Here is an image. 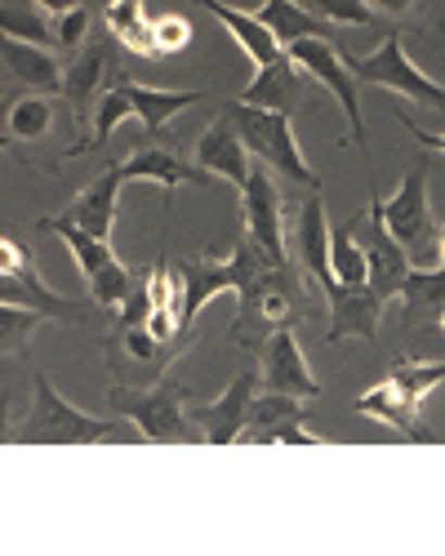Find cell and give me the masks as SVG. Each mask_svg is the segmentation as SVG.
I'll return each instance as SVG.
<instances>
[{
	"label": "cell",
	"instance_id": "obj_1",
	"mask_svg": "<svg viewBox=\"0 0 445 556\" xmlns=\"http://www.w3.org/2000/svg\"><path fill=\"white\" fill-rule=\"evenodd\" d=\"M18 445H94V441H116V437H143L125 414L99 419V414H85L72 401H63L54 392V383L44 375H31V409L23 428L10 432Z\"/></svg>",
	"mask_w": 445,
	"mask_h": 556
},
{
	"label": "cell",
	"instance_id": "obj_2",
	"mask_svg": "<svg viewBox=\"0 0 445 556\" xmlns=\"http://www.w3.org/2000/svg\"><path fill=\"white\" fill-rule=\"evenodd\" d=\"M267 267H272V263H267V254L250 241V231L232 245L228 258H188L183 267H178V276H183V316H178V343H183V348L192 343V326H196V316H201V307L209 299L228 294V290L245 294Z\"/></svg>",
	"mask_w": 445,
	"mask_h": 556
},
{
	"label": "cell",
	"instance_id": "obj_3",
	"mask_svg": "<svg viewBox=\"0 0 445 556\" xmlns=\"http://www.w3.org/2000/svg\"><path fill=\"white\" fill-rule=\"evenodd\" d=\"M107 405L112 414H125V419L143 432V441H156V445H169V441H205V428L192 419L188 409V388L174 383L169 375L152 388H129V383H116L107 392Z\"/></svg>",
	"mask_w": 445,
	"mask_h": 556
},
{
	"label": "cell",
	"instance_id": "obj_4",
	"mask_svg": "<svg viewBox=\"0 0 445 556\" xmlns=\"http://www.w3.org/2000/svg\"><path fill=\"white\" fill-rule=\"evenodd\" d=\"M370 214L383 218V227L396 237V245L410 254L415 267H441V227L428 205V161L410 165V174L400 178L396 197L370 201Z\"/></svg>",
	"mask_w": 445,
	"mask_h": 556
},
{
	"label": "cell",
	"instance_id": "obj_5",
	"mask_svg": "<svg viewBox=\"0 0 445 556\" xmlns=\"http://www.w3.org/2000/svg\"><path fill=\"white\" fill-rule=\"evenodd\" d=\"M223 116H228L237 125V134L245 138L250 156H258L267 169H277L281 178L298 182V188H321V174L312 169L298 152V138H294V125H290V112H272V108H250V103H228L223 108Z\"/></svg>",
	"mask_w": 445,
	"mask_h": 556
},
{
	"label": "cell",
	"instance_id": "obj_6",
	"mask_svg": "<svg viewBox=\"0 0 445 556\" xmlns=\"http://www.w3.org/2000/svg\"><path fill=\"white\" fill-rule=\"evenodd\" d=\"M36 227H40V231H59L63 245L72 250V258L80 263V276H85V286H89V299H94L103 312H120V303L134 294V286H139V276H134V271L116 258L112 241L94 237V231H85V227L72 223L67 214H50V218H40Z\"/></svg>",
	"mask_w": 445,
	"mask_h": 556
},
{
	"label": "cell",
	"instance_id": "obj_7",
	"mask_svg": "<svg viewBox=\"0 0 445 556\" xmlns=\"http://www.w3.org/2000/svg\"><path fill=\"white\" fill-rule=\"evenodd\" d=\"M298 316V281L294 267H267L258 281L241 294V312L232 320V343L237 348H258L272 330L294 326Z\"/></svg>",
	"mask_w": 445,
	"mask_h": 556
},
{
	"label": "cell",
	"instance_id": "obj_8",
	"mask_svg": "<svg viewBox=\"0 0 445 556\" xmlns=\"http://www.w3.org/2000/svg\"><path fill=\"white\" fill-rule=\"evenodd\" d=\"M0 299L14 303V307H31L40 312L44 320H80L89 316L80 299H67V294H54L50 286L40 281V271H36V258L31 250H23L18 237H5V245H0Z\"/></svg>",
	"mask_w": 445,
	"mask_h": 556
},
{
	"label": "cell",
	"instance_id": "obj_9",
	"mask_svg": "<svg viewBox=\"0 0 445 556\" xmlns=\"http://www.w3.org/2000/svg\"><path fill=\"white\" fill-rule=\"evenodd\" d=\"M347 67L361 85H379V89H392L400 99H415V103H428V108H445V85H436L428 72H419L406 54L396 31L383 36V45L366 59H352L347 54Z\"/></svg>",
	"mask_w": 445,
	"mask_h": 556
},
{
	"label": "cell",
	"instance_id": "obj_10",
	"mask_svg": "<svg viewBox=\"0 0 445 556\" xmlns=\"http://www.w3.org/2000/svg\"><path fill=\"white\" fill-rule=\"evenodd\" d=\"M290 59L298 63L303 76H312L317 85H326L330 94L339 99L343 116H347V134H352V143L356 148H366V121H361V94H356V80L347 59L339 54V45L326 40V36H307V40H294L290 45Z\"/></svg>",
	"mask_w": 445,
	"mask_h": 556
},
{
	"label": "cell",
	"instance_id": "obj_11",
	"mask_svg": "<svg viewBox=\"0 0 445 556\" xmlns=\"http://www.w3.org/2000/svg\"><path fill=\"white\" fill-rule=\"evenodd\" d=\"M241 218L250 241L267 254L272 267H290V250H285V223H281V192H277V178L263 161L250 169V182L241 192Z\"/></svg>",
	"mask_w": 445,
	"mask_h": 556
},
{
	"label": "cell",
	"instance_id": "obj_12",
	"mask_svg": "<svg viewBox=\"0 0 445 556\" xmlns=\"http://www.w3.org/2000/svg\"><path fill=\"white\" fill-rule=\"evenodd\" d=\"M178 348L161 343L148 326H116V334L107 339V369L129 383V388H152L169 375Z\"/></svg>",
	"mask_w": 445,
	"mask_h": 556
},
{
	"label": "cell",
	"instance_id": "obj_13",
	"mask_svg": "<svg viewBox=\"0 0 445 556\" xmlns=\"http://www.w3.org/2000/svg\"><path fill=\"white\" fill-rule=\"evenodd\" d=\"M258 369H263V392H285V396H298V401L321 396V383L303 361L294 326H281L258 343Z\"/></svg>",
	"mask_w": 445,
	"mask_h": 556
},
{
	"label": "cell",
	"instance_id": "obj_14",
	"mask_svg": "<svg viewBox=\"0 0 445 556\" xmlns=\"http://www.w3.org/2000/svg\"><path fill=\"white\" fill-rule=\"evenodd\" d=\"M116 72H120V63H116V45L112 40H89L85 50L67 63L63 99L76 112V121H94L99 99L107 94V85H112Z\"/></svg>",
	"mask_w": 445,
	"mask_h": 556
},
{
	"label": "cell",
	"instance_id": "obj_15",
	"mask_svg": "<svg viewBox=\"0 0 445 556\" xmlns=\"http://www.w3.org/2000/svg\"><path fill=\"white\" fill-rule=\"evenodd\" d=\"M258 388H263V369H241V375L228 383V392L192 409V419L205 428V441H209V445H232V441H241Z\"/></svg>",
	"mask_w": 445,
	"mask_h": 556
},
{
	"label": "cell",
	"instance_id": "obj_16",
	"mask_svg": "<svg viewBox=\"0 0 445 556\" xmlns=\"http://www.w3.org/2000/svg\"><path fill=\"white\" fill-rule=\"evenodd\" d=\"M241 441H281V445H321L326 437H317L312 428H303V401L285 396V392H263L254 396L250 424L241 432Z\"/></svg>",
	"mask_w": 445,
	"mask_h": 556
},
{
	"label": "cell",
	"instance_id": "obj_17",
	"mask_svg": "<svg viewBox=\"0 0 445 556\" xmlns=\"http://www.w3.org/2000/svg\"><path fill=\"white\" fill-rule=\"evenodd\" d=\"M326 307H330V343H343L347 334L374 343L379 339V320H383V299L370 286H330L326 290Z\"/></svg>",
	"mask_w": 445,
	"mask_h": 556
},
{
	"label": "cell",
	"instance_id": "obj_18",
	"mask_svg": "<svg viewBox=\"0 0 445 556\" xmlns=\"http://www.w3.org/2000/svg\"><path fill=\"white\" fill-rule=\"evenodd\" d=\"M125 169V182H156L165 192V223H169V201H174V188L178 182H209V169L205 165H188L174 148H139L120 161Z\"/></svg>",
	"mask_w": 445,
	"mask_h": 556
},
{
	"label": "cell",
	"instance_id": "obj_19",
	"mask_svg": "<svg viewBox=\"0 0 445 556\" xmlns=\"http://www.w3.org/2000/svg\"><path fill=\"white\" fill-rule=\"evenodd\" d=\"M361 245H366V258H370V290L387 303V299H400V286H406V276L415 271V263H410V254L396 245V237L383 227V218H366V237H361Z\"/></svg>",
	"mask_w": 445,
	"mask_h": 556
},
{
	"label": "cell",
	"instance_id": "obj_20",
	"mask_svg": "<svg viewBox=\"0 0 445 556\" xmlns=\"http://www.w3.org/2000/svg\"><path fill=\"white\" fill-rule=\"evenodd\" d=\"M330 218H326V201L312 192L303 205H298V227H294V245H298V263L303 271L317 281L321 290L339 286L334 271H330Z\"/></svg>",
	"mask_w": 445,
	"mask_h": 556
},
{
	"label": "cell",
	"instance_id": "obj_21",
	"mask_svg": "<svg viewBox=\"0 0 445 556\" xmlns=\"http://www.w3.org/2000/svg\"><path fill=\"white\" fill-rule=\"evenodd\" d=\"M196 165H205L209 174H218V178H228L232 188H241L245 192V182H250V148H245V138L237 134V125L223 116V121H214L201 138H196Z\"/></svg>",
	"mask_w": 445,
	"mask_h": 556
},
{
	"label": "cell",
	"instance_id": "obj_22",
	"mask_svg": "<svg viewBox=\"0 0 445 556\" xmlns=\"http://www.w3.org/2000/svg\"><path fill=\"white\" fill-rule=\"evenodd\" d=\"M116 89L125 94L129 112L143 121V129H148V134H161L178 112H188L192 103H201V99H205L201 89H152V85L129 80L125 72H116Z\"/></svg>",
	"mask_w": 445,
	"mask_h": 556
},
{
	"label": "cell",
	"instance_id": "obj_23",
	"mask_svg": "<svg viewBox=\"0 0 445 556\" xmlns=\"http://www.w3.org/2000/svg\"><path fill=\"white\" fill-rule=\"evenodd\" d=\"M120 182H125V169L120 161H112L107 169H99V178L89 182L85 192H76V201L63 210L72 223H80L85 231L112 241V227H116V197H120Z\"/></svg>",
	"mask_w": 445,
	"mask_h": 556
},
{
	"label": "cell",
	"instance_id": "obj_24",
	"mask_svg": "<svg viewBox=\"0 0 445 556\" xmlns=\"http://www.w3.org/2000/svg\"><path fill=\"white\" fill-rule=\"evenodd\" d=\"M201 10H209L223 27L232 31V40L245 50V59L254 63V67H272V63H281L285 59V45L277 40V31L267 27L258 14H245V10H232V5H223V0H196Z\"/></svg>",
	"mask_w": 445,
	"mask_h": 556
},
{
	"label": "cell",
	"instance_id": "obj_25",
	"mask_svg": "<svg viewBox=\"0 0 445 556\" xmlns=\"http://www.w3.org/2000/svg\"><path fill=\"white\" fill-rule=\"evenodd\" d=\"M356 414H370V419L396 428L400 437H410V441H432V432L423 428V405L410 401L392 379H383V383H374L370 392L356 396Z\"/></svg>",
	"mask_w": 445,
	"mask_h": 556
},
{
	"label": "cell",
	"instance_id": "obj_26",
	"mask_svg": "<svg viewBox=\"0 0 445 556\" xmlns=\"http://www.w3.org/2000/svg\"><path fill=\"white\" fill-rule=\"evenodd\" d=\"M5 72H10V80L36 89V94H63V76H67V67L54 59V50L10 40V36H5Z\"/></svg>",
	"mask_w": 445,
	"mask_h": 556
},
{
	"label": "cell",
	"instance_id": "obj_27",
	"mask_svg": "<svg viewBox=\"0 0 445 556\" xmlns=\"http://www.w3.org/2000/svg\"><path fill=\"white\" fill-rule=\"evenodd\" d=\"M298 76H303V72H298V63H294L290 50H285L281 63L254 67V80L245 85L241 103H250V108H272V112H290V108L298 103V94H303V80H298Z\"/></svg>",
	"mask_w": 445,
	"mask_h": 556
},
{
	"label": "cell",
	"instance_id": "obj_28",
	"mask_svg": "<svg viewBox=\"0 0 445 556\" xmlns=\"http://www.w3.org/2000/svg\"><path fill=\"white\" fill-rule=\"evenodd\" d=\"M400 303H406V330H423L445 312V267H415L400 286Z\"/></svg>",
	"mask_w": 445,
	"mask_h": 556
},
{
	"label": "cell",
	"instance_id": "obj_29",
	"mask_svg": "<svg viewBox=\"0 0 445 556\" xmlns=\"http://www.w3.org/2000/svg\"><path fill=\"white\" fill-rule=\"evenodd\" d=\"M254 14L277 31V40L285 45V50H290L294 40H307V36H326V40H334L330 18L312 14L307 5H298V0H263V5H258Z\"/></svg>",
	"mask_w": 445,
	"mask_h": 556
},
{
	"label": "cell",
	"instance_id": "obj_30",
	"mask_svg": "<svg viewBox=\"0 0 445 556\" xmlns=\"http://www.w3.org/2000/svg\"><path fill=\"white\" fill-rule=\"evenodd\" d=\"M103 23H107V31L125 45V50H134L139 59H161L156 36H152V18H148V10H143V0H107Z\"/></svg>",
	"mask_w": 445,
	"mask_h": 556
},
{
	"label": "cell",
	"instance_id": "obj_31",
	"mask_svg": "<svg viewBox=\"0 0 445 556\" xmlns=\"http://www.w3.org/2000/svg\"><path fill=\"white\" fill-rule=\"evenodd\" d=\"M59 125V103L54 94H27L18 103H10V116H5V143H40L50 138Z\"/></svg>",
	"mask_w": 445,
	"mask_h": 556
},
{
	"label": "cell",
	"instance_id": "obj_32",
	"mask_svg": "<svg viewBox=\"0 0 445 556\" xmlns=\"http://www.w3.org/2000/svg\"><path fill=\"white\" fill-rule=\"evenodd\" d=\"M330 271L339 286H370V258L366 245L356 241V231L347 223H339L330 231Z\"/></svg>",
	"mask_w": 445,
	"mask_h": 556
},
{
	"label": "cell",
	"instance_id": "obj_33",
	"mask_svg": "<svg viewBox=\"0 0 445 556\" xmlns=\"http://www.w3.org/2000/svg\"><path fill=\"white\" fill-rule=\"evenodd\" d=\"M387 379H392L400 392H406L410 401L423 405L428 392H432L436 383H445V361H423V365H419V361H410V356H400V361L392 365V375H387Z\"/></svg>",
	"mask_w": 445,
	"mask_h": 556
},
{
	"label": "cell",
	"instance_id": "obj_34",
	"mask_svg": "<svg viewBox=\"0 0 445 556\" xmlns=\"http://www.w3.org/2000/svg\"><path fill=\"white\" fill-rule=\"evenodd\" d=\"M0 27H5L10 40H27V45H44V50H59L54 40V23L36 14V10H18V5H5L0 10Z\"/></svg>",
	"mask_w": 445,
	"mask_h": 556
},
{
	"label": "cell",
	"instance_id": "obj_35",
	"mask_svg": "<svg viewBox=\"0 0 445 556\" xmlns=\"http://www.w3.org/2000/svg\"><path fill=\"white\" fill-rule=\"evenodd\" d=\"M298 5H307L312 14H321L339 27H374L379 23V10L370 0H298Z\"/></svg>",
	"mask_w": 445,
	"mask_h": 556
},
{
	"label": "cell",
	"instance_id": "obj_36",
	"mask_svg": "<svg viewBox=\"0 0 445 556\" xmlns=\"http://www.w3.org/2000/svg\"><path fill=\"white\" fill-rule=\"evenodd\" d=\"M40 320H44L40 312L5 303V312H0V334H5V356H10V361L27 352V343H31V330L40 326Z\"/></svg>",
	"mask_w": 445,
	"mask_h": 556
},
{
	"label": "cell",
	"instance_id": "obj_37",
	"mask_svg": "<svg viewBox=\"0 0 445 556\" xmlns=\"http://www.w3.org/2000/svg\"><path fill=\"white\" fill-rule=\"evenodd\" d=\"M152 36H156L161 54H178L192 45V23L183 14H161V18H152Z\"/></svg>",
	"mask_w": 445,
	"mask_h": 556
},
{
	"label": "cell",
	"instance_id": "obj_38",
	"mask_svg": "<svg viewBox=\"0 0 445 556\" xmlns=\"http://www.w3.org/2000/svg\"><path fill=\"white\" fill-rule=\"evenodd\" d=\"M85 31H89V10L76 5L67 14H54V40L63 54H80L85 50Z\"/></svg>",
	"mask_w": 445,
	"mask_h": 556
},
{
	"label": "cell",
	"instance_id": "obj_39",
	"mask_svg": "<svg viewBox=\"0 0 445 556\" xmlns=\"http://www.w3.org/2000/svg\"><path fill=\"white\" fill-rule=\"evenodd\" d=\"M396 121H400V125H406V129L415 134V143H419V148H428V152H445V134H432V129H419V125H415V121H410L406 112H396Z\"/></svg>",
	"mask_w": 445,
	"mask_h": 556
},
{
	"label": "cell",
	"instance_id": "obj_40",
	"mask_svg": "<svg viewBox=\"0 0 445 556\" xmlns=\"http://www.w3.org/2000/svg\"><path fill=\"white\" fill-rule=\"evenodd\" d=\"M370 5H374L379 14H392V18H406V14H415V10H419V0H370Z\"/></svg>",
	"mask_w": 445,
	"mask_h": 556
},
{
	"label": "cell",
	"instance_id": "obj_41",
	"mask_svg": "<svg viewBox=\"0 0 445 556\" xmlns=\"http://www.w3.org/2000/svg\"><path fill=\"white\" fill-rule=\"evenodd\" d=\"M31 5H36L40 14H67V10L80 5V0H31Z\"/></svg>",
	"mask_w": 445,
	"mask_h": 556
},
{
	"label": "cell",
	"instance_id": "obj_42",
	"mask_svg": "<svg viewBox=\"0 0 445 556\" xmlns=\"http://www.w3.org/2000/svg\"><path fill=\"white\" fill-rule=\"evenodd\" d=\"M441 267H445V223H441Z\"/></svg>",
	"mask_w": 445,
	"mask_h": 556
},
{
	"label": "cell",
	"instance_id": "obj_43",
	"mask_svg": "<svg viewBox=\"0 0 445 556\" xmlns=\"http://www.w3.org/2000/svg\"><path fill=\"white\" fill-rule=\"evenodd\" d=\"M441 330H445V312H441Z\"/></svg>",
	"mask_w": 445,
	"mask_h": 556
}]
</instances>
